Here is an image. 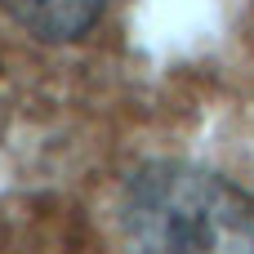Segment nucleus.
<instances>
[{"label":"nucleus","instance_id":"f03ea898","mask_svg":"<svg viewBox=\"0 0 254 254\" xmlns=\"http://www.w3.org/2000/svg\"><path fill=\"white\" fill-rule=\"evenodd\" d=\"M0 4L22 31H31L36 40H49V45L85 36L103 13V0H0Z\"/></svg>","mask_w":254,"mask_h":254},{"label":"nucleus","instance_id":"f257e3e1","mask_svg":"<svg viewBox=\"0 0 254 254\" xmlns=\"http://www.w3.org/2000/svg\"><path fill=\"white\" fill-rule=\"evenodd\" d=\"M129 254H254V196L214 170L152 161L121 192Z\"/></svg>","mask_w":254,"mask_h":254}]
</instances>
